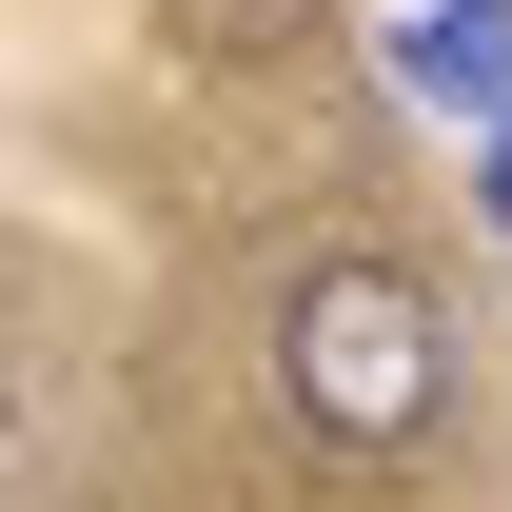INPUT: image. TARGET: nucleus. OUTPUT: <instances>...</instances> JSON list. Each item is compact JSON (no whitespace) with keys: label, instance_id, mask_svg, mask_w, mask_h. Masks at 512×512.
<instances>
[{"label":"nucleus","instance_id":"obj_2","mask_svg":"<svg viewBox=\"0 0 512 512\" xmlns=\"http://www.w3.org/2000/svg\"><path fill=\"white\" fill-rule=\"evenodd\" d=\"M394 79H414L434 119H493L512 138V0H414V20H394Z\"/></svg>","mask_w":512,"mask_h":512},{"label":"nucleus","instance_id":"obj_1","mask_svg":"<svg viewBox=\"0 0 512 512\" xmlns=\"http://www.w3.org/2000/svg\"><path fill=\"white\" fill-rule=\"evenodd\" d=\"M276 414L316 453H414L453 414V316L414 256H296L276 276Z\"/></svg>","mask_w":512,"mask_h":512},{"label":"nucleus","instance_id":"obj_4","mask_svg":"<svg viewBox=\"0 0 512 512\" xmlns=\"http://www.w3.org/2000/svg\"><path fill=\"white\" fill-rule=\"evenodd\" d=\"M237 20H296V0H237Z\"/></svg>","mask_w":512,"mask_h":512},{"label":"nucleus","instance_id":"obj_3","mask_svg":"<svg viewBox=\"0 0 512 512\" xmlns=\"http://www.w3.org/2000/svg\"><path fill=\"white\" fill-rule=\"evenodd\" d=\"M493 217H512V138H493Z\"/></svg>","mask_w":512,"mask_h":512}]
</instances>
